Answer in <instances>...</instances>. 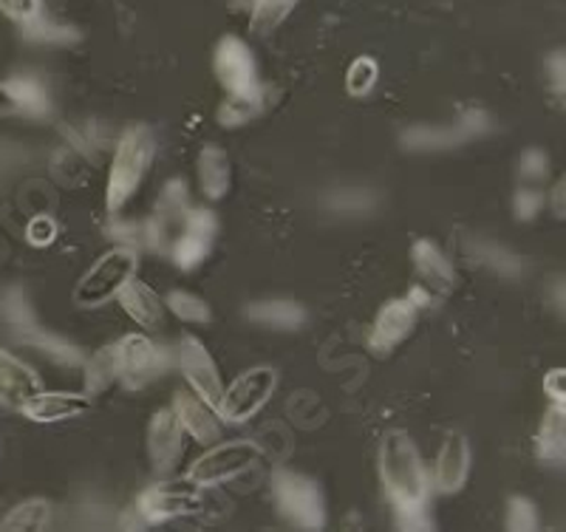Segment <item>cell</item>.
Here are the masks:
<instances>
[{
    "label": "cell",
    "mask_w": 566,
    "mask_h": 532,
    "mask_svg": "<svg viewBox=\"0 0 566 532\" xmlns=\"http://www.w3.org/2000/svg\"><path fill=\"white\" fill-rule=\"evenodd\" d=\"M473 258H479L482 263H488L490 270H495L504 278H518L522 275V261L513 255L510 250L499 244H476L473 247Z\"/></svg>",
    "instance_id": "obj_33"
},
{
    "label": "cell",
    "mask_w": 566,
    "mask_h": 532,
    "mask_svg": "<svg viewBox=\"0 0 566 532\" xmlns=\"http://www.w3.org/2000/svg\"><path fill=\"white\" fill-rule=\"evenodd\" d=\"M199 181L207 199H224L232 185L230 156L224 148L207 145L199 154Z\"/></svg>",
    "instance_id": "obj_22"
},
{
    "label": "cell",
    "mask_w": 566,
    "mask_h": 532,
    "mask_svg": "<svg viewBox=\"0 0 566 532\" xmlns=\"http://www.w3.org/2000/svg\"><path fill=\"white\" fill-rule=\"evenodd\" d=\"M116 357V377L128 392H139L156 377L168 372L170 354L145 334H125L123 341L114 346Z\"/></svg>",
    "instance_id": "obj_4"
},
{
    "label": "cell",
    "mask_w": 566,
    "mask_h": 532,
    "mask_svg": "<svg viewBox=\"0 0 566 532\" xmlns=\"http://www.w3.org/2000/svg\"><path fill=\"white\" fill-rule=\"evenodd\" d=\"M247 317L277 332H295L306 323V309L295 301H261L247 309Z\"/></svg>",
    "instance_id": "obj_24"
},
{
    "label": "cell",
    "mask_w": 566,
    "mask_h": 532,
    "mask_svg": "<svg viewBox=\"0 0 566 532\" xmlns=\"http://www.w3.org/2000/svg\"><path fill=\"white\" fill-rule=\"evenodd\" d=\"M3 85H7L9 96H12L18 111H23V114L45 116L49 114V108H52L43 83H40L38 77H32V74H14V77Z\"/></svg>",
    "instance_id": "obj_26"
},
{
    "label": "cell",
    "mask_w": 566,
    "mask_h": 532,
    "mask_svg": "<svg viewBox=\"0 0 566 532\" xmlns=\"http://www.w3.org/2000/svg\"><path fill=\"white\" fill-rule=\"evenodd\" d=\"M301 0H250V29L255 34H270L295 12Z\"/></svg>",
    "instance_id": "obj_28"
},
{
    "label": "cell",
    "mask_w": 566,
    "mask_h": 532,
    "mask_svg": "<svg viewBox=\"0 0 566 532\" xmlns=\"http://www.w3.org/2000/svg\"><path fill=\"white\" fill-rule=\"evenodd\" d=\"M413 323H417V306L411 301H388L377 312V321L368 334V348L374 354H388L411 334Z\"/></svg>",
    "instance_id": "obj_14"
},
{
    "label": "cell",
    "mask_w": 566,
    "mask_h": 532,
    "mask_svg": "<svg viewBox=\"0 0 566 532\" xmlns=\"http://www.w3.org/2000/svg\"><path fill=\"white\" fill-rule=\"evenodd\" d=\"M216 236H219V219L210 210H205V207H196V210L190 207L179 236L174 238V244L168 250L170 258H174L179 270H196L210 255L212 247H216Z\"/></svg>",
    "instance_id": "obj_9"
},
{
    "label": "cell",
    "mask_w": 566,
    "mask_h": 532,
    "mask_svg": "<svg viewBox=\"0 0 566 532\" xmlns=\"http://www.w3.org/2000/svg\"><path fill=\"white\" fill-rule=\"evenodd\" d=\"M380 476L386 493L397 510L399 530H431L424 515L428 501V473L422 456L406 430H391L380 445Z\"/></svg>",
    "instance_id": "obj_1"
},
{
    "label": "cell",
    "mask_w": 566,
    "mask_h": 532,
    "mask_svg": "<svg viewBox=\"0 0 566 532\" xmlns=\"http://www.w3.org/2000/svg\"><path fill=\"white\" fill-rule=\"evenodd\" d=\"M264 103H252V100H239V96H230L219 111V119L224 128H239V125L250 123L252 116L261 111Z\"/></svg>",
    "instance_id": "obj_37"
},
{
    "label": "cell",
    "mask_w": 566,
    "mask_h": 532,
    "mask_svg": "<svg viewBox=\"0 0 566 532\" xmlns=\"http://www.w3.org/2000/svg\"><path fill=\"white\" fill-rule=\"evenodd\" d=\"M272 490L281 515L301 530H323L326 526V501L315 481L292 470H277L272 476Z\"/></svg>",
    "instance_id": "obj_3"
},
{
    "label": "cell",
    "mask_w": 566,
    "mask_h": 532,
    "mask_svg": "<svg viewBox=\"0 0 566 532\" xmlns=\"http://www.w3.org/2000/svg\"><path fill=\"white\" fill-rule=\"evenodd\" d=\"M261 462V448L255 442H224L199 456L190 470L187 481H193L196 488H216L230 479H239L247 470Z\"/></svg>",
    "instance_id": "obj_7"
},
{
    "label": "cell",
    "mask_w": 566,
    "mask_h": 532,
    "mask_svg": "<svg viewBox=\"0 0 566 532\" xmlns=\"http://www.w3.org/2000/svg\"><path fill=\"white\" fill-rule=\"evenodd\" d=\"M544 394H547L553 403H566V372L564 368H553V372L544 377Z\"/></svg>",
    "instance_id": "obj_42"
},
{
    "label": "cell",
    "mask_w": 566,
    "mask_h": 532,
    "mask_svg": "<svg viewBox=\"0 0 566 532\" xmlns=\"http://www.w3.org/2000/svg\"><path fill=\"white\" fill-rule=\"evenodd\" d=\"M165 303H168L170 312H174L176 317H181L185 323H207L212 317L210 306H207L199 295H190V292H170Z\"/></svg>",
    "instance_id": "obj_34"
},
{
    "label": "cell",
    "mask_w": 566,
    "mask_h": 532,
    "mask_svg": "<svg viewBox=\"0 0 566 532\" xmlns=\"http://www.w3.org/2000/svg\"><path fill=\"white\" fill-rule=\"evenodd\" d=\"M20 343H27V346H34L38 352H43L45 357L54 359V363H60V366H80L83 363V348H77L74 343L63 341V337H57V334L52 332H43V328H34V332H29L27 337Z\"/></svg>",
    "instance_id": "obj_27"
},
{
    "label": "cell",
    "mask_w": 566,
    "mask_h": 532,
    "mask_svg": "<svg viewBox=\"0 0 566 532\" xmlns=\"http://www.w3.org/2000/svg\"><path fill=\"white\" fill-rule=\"evenodd\" d=\"M277 374L275 368L258 366L250 372L241 374L239 379H232V385L227 392H221L219 397V417L230 425H241L247 419H252L258 410L270 403L272 392H275Z\"/></svg>",
    "instance_id": "obj_8"
},
{
    "label": "cell",
    "mask_w": 566,
    "mask_h": 532,
    "mask_svg": "<svg viewBox=\"0 0 566 532\" xmlns=\"http://www.w3.org/2000/svg\"><path fill=\"white\" fill-rule=\"evenodd\" d=\"M181 437H185V430H181L174 410H156L148 425V453L159 473H168V470L176 468L181 456Z\"/></svg>",
    "instance_id": "obj_15"
},
{
    "label": "cell",
    "mask_w": 566,
    "mask_h": 532,
    "mask_svg": "<svg viewBox=\"0 0 566 532\" xmlns=\"http://www.w3.org/2000/svg\"><path fill=\"white\" fill-rule=\"evenodd\" d=\"M179 368L181 374H185L187 383H190V388H193L207 405L216 408L224 388H221V377H219V368H216V359H212L210 352L201 346V341H196V337H185V341H181Z\"/></svg>",
    "instance_id": "obj_13"
},
{
    "label": "cell",
    "mask_w": 566,
    "mask_h": 532,
    "mask_svg": "<svg viewBox=\"0 0 566 532\" xmlns=\"http://www.w3.org/2000/svg\"><path fill=\"white\" fill-rule=\"evenodd\" d=\"M0 513H3V501H0Z\"/></svg>",
    "instance_id": "obj_46"
},
{
    "label": "cell",
    "mask_w": 566,
    "mask_h": 532,
    "mask_svg": "<svg viewBox=\"0 0 566 532\" xmlns=\"http://www.w3.org/2000/svg\"><path fill=\"white\" fill-rule=\"evenodd\" d=\"M114 377H116L114 346L103 348V352H97L88 363H85V392L88 394L105 392Z\"/></svg>",
    "instance_id": "obj_30"
},
{
    "label": "cell",
    "mask_w": 566,
    "mask_h": 532,
    "mask_svg": "<svg viewBox=\"0 0 566 532\" xmlns=\"http://www.w3.org/2000/svg\"><path fill=\"white\" fill-rule=\"evenodd\" d=\"M470 473V448L462 434H448L437 456V488L442 493H457L464 488Z\"/></svg>",
    "instance_id": "obj_19"
},
{
    "label": "cell",
    "mask_w": 566,
    "mask_h": 532,
    "mask_svg": "<svg viewBox=\"0 0 566 532\" xmlns=\"http://www.w3.org/2000/svg\"><path fill=\"white\" fill-rule=\"evenodd\" d=\"M564 69H566V58L564 52H555L553 58L547 60V71H549V85L558 96H564Z\"/></svg>",
    "instance_id": "obj_43"
},
{
    "label": "cell",
    "mask_w": 566,
    "mask_h": 532,
    "mask_svg": "<svg viewBox=\"0 0 566 532\" xmlns=\"http://www.w3.org/2000/svg\"><path fill=\"white\" fill-rule=\"evenodd\" d=\"M547 167H549V161H547V154H544V150H538V148H533V150H527V154L522 156V176L524 179H541V176L547 174Z\"/></svg>",
    "instance_id": "obj_41"
},
{
    "label": "cell",
    "mask_w": 566,
    "mask_h": 532,
    "mask_svg": "<svg viewBox=\"0 0 566 532\" xmlns=\"http://www.w3.org/2000/svg\"><path fill=\"white\" fill-rule=\"evenodd\" d=\"M136 510H139L142 521L148 524H161V521L181 519V515H193L201 510V496L199 490L190 484H156V488L145 490L136 501Z\"/></svg>",
    "instance_id": "obj_11"
},
{
    "label": "cell",
    "mask_w": 566,
    "mask_h": 532,
    "mask_svg": "<svg viewBox=\"0 0 566 532\" xmlns=\"http://www.w3.org/2000/svg\"><path fill=\"white\" fill-rule=\"evenodd\" d=\"M490 131V116L484 111H468V114L459 119L453 128H411L402 136V145L408 150H448L457 148V145H464L473 136H482Z\"/></svg>",
    "instance_id": "obj_12"
},
{
    "label": "cell",
    "mask_w": 566,
    "mask_h": 532,
    "mask_svg": "<svg viewBox=\"0 0 566 532\" xmlns=\"http://www.w3.org/2000/svg\"><path fill=\"white\" fill-rule=\"evenodd\" d=\"M328 207L337 212H366L377 205V196L368 190H357V187H346V190H337L328 196Z\"/></svg>",
    "instance_id": "obj_35"
},
{
    "label": "cell",
    "mask_w": 566,
    "mask_h": 532,
    "mask_svg": "<svg viewBox=\"0 0 566 532\" xmlns=\"http://www.w3.org/2000/svg\"><path fill=\"white\" fill-rule=\"evenodd\" d=\"M154 154L156 142L148 125H130L123 139H119V145H116L114 161H111L108 190H105V201H108L111 212L123 210L130 196L139 190L142 179H145L150 161H154Z\"/></svg>",
    "instance_id": "obj_2"
},
{
    "label": "cell",
    "mask_w": 566,
    "mask_h": 532,
    "mask_svg": "<svg viewBox=\"0 0 566 532\" xmlns=\"http://www.w3.org/2000/svg\"><path fill=\"white\" fill-rule=\"evenodd\" d=\"M174 414L176 419H179L181 430H187L196 442L210 445L221 439V425L219 419H216V410H212V405H207L199 394H176Z\"/></svg>",
    "instance_id": "obj_17"
},
{
    "label": "cell",
    "mask_w": 566,
    "mask_h": 532,
    "mask_svg": "<svg viewBox=\"0 0 566 532\" xmlns=\"http://www.w3.org/2000/svg\"><path fill=\"white\" fill-rule=\"evenodd\" d=\"M52 519V507L43 499H29L23 504H18L12 513L3 515L0 521V530H43Z\"/></svg>",
    "instance_id": "obj_29"
},
{
    "label": "cell",
    "mask_w": 566,
    "mask_h": 532,
    "mask_svg": "<svg viewBox=\"0 0 566 532\" xmlns=\"http://www.w3.org/2000/svg\"><path fill=\"white\" fill-rule=\"evenodd\" d=\"M190 210V199H187L185 181H168L159 196L156 212L145 225V244L156 252H168L174 238L179 236L185 216Z\"/></svg>",
    "instance_id": "obj_10"
},
{
    "label": "cell",
    "mask_w": 566,
    "mask_h": 532,
    "mask_svg": "<svg viewBox=\"0 0 566 532\" xmlns=\"http://www.w3.org/2000/svg\"><path fill=\"white\" fill-rule=\"evenodd\" d=\"M535 450L544 462L560 465L564 462L566 450V410L560 403L549 405V410L544 414L538 425V434H535Z\"/></svg>",
    "instance_id": "obj_23"
},
{
    "label": "cell",
    "mask_w": 566,
    "mask_h": 532,
    "mask_svg": "<svg viewBox=\"0 0 566 532\" xmlns=\"http://www.w3.org/2000/svg\"><path fill=\"white\" fill-rule=\"evenodd\" d=\"M23 38L32 40V43H49V45H65V43H77L80 32L74 27H63V23H54L49 14L32 23V27L23 29Z\"/></svg>",
    "instance_id": "obj_31"
},
{
    "label": "cell",
    "mask_w": 566,
    "mask_h": 532,
    "mask_svg": "<svg viewBox=\"0 0 566 532\" xmlns=\"http://www.w3.org/2000/svg\"><path fill=\"white\" fill-rule=\"evenodd\" d=\"M0 12L14 20V23H20V29L32 27L45 14L43 0H0Z\"/></svg>",
    "instance_id": "obj_36"
},
{
    "label": "cell",
    "mask_w": 566,
    "mask_h": 532,
    "mask_svg": "<svg viewBox=\"0 0 566 532\" xmlns=\"http://www.w3.org/2000/svg\"><path fill=\"white\" fill-rule=\"evenodd\" d=\"M14 111H18V105H14V100L9 96L7 85L0 83V116H9V114H14Z\"/></svg>",
    "instance_id": "obj_44"
},
{
    "label": "cell",
    "mask_w": 566,
    "mask_h": 532,
    "mask_svg": "<svg viewBox=\"0 0 566 532\" xmlns=\"http://www.w3.org/2000/svg\"><path fill=\"white\" fill-rule=\"evenodd\" d=\"M212 65H216V77L230 91V96L264 103V88H261V80H258V63L244 40L232 38V34L221 38V43L216 45Z\"/></svg>",
    "instance_id": "obj_6"
},
{
    "label": "cell",
    "mask_w": 566,
    "mask_h": 532,
    "mask_svg": "<svg viewBox=\"0 0 566 532\" xmlns=\"http://www.w3.org/2000/svg\"><path fill=\"white\" fill-rule=\"evenodd\" d=\"M411 261L417 275L422 278L433 292H451L453 283H457V270H453L451 258L444 255L433 241L422 238L411 247Z\"/></svg>",
    "instance_id": "obj_20"
},
{
    "label": "cell",
    "mask_w": 566,
    "mask_h": 532,
    "mask_svg": "<svg viewBox=\"0 0 566 532\" xmlns=\"http://www.w3.org/2000/svg\"><path fill=\"white\" fill-rule=\"evenodd\" d=\"M40 377L32 368L9 354L7 348H0V403L7 408H23L34 394H40Z\"/></svg>",
    "instance_id": "obj_16"
},
{
    "label": "cell",
    "mask_w": 566,
    "mask_h": 532,
    "mask_svg": "<svg viewBox=\"0 0 566 532\" xmlns=\"http://www.w3.org/2000/svg\"><path fill=\"white\" fill-rule=\"evenodd\" d=\"M0 317L7 321V326L12 328L18 341H23L29 332L38 328V317H34L32 303H29L27 289L23 286L3 289V295H0Z\"/></svg>",
    "instance_id": "obj_25"
},
{
    "label": "cell",
    "mask_w": 566,
    "mask_h": 532,
    "mask_svg": "<svg viewBox=\"0 0 566 532\" xmlns=\"http://www.w3.org/2000/svg\"><path fill=\"white\" fill-rule=\"evenodd\" d=\"M134 272L136 252L130 247H116L85 272V278L74 289V301L80 306H103L134 278Z\"/></svg>",
    "instance_id": "obj_5"
},
{
    "label": "cell",
    "mask_w": 566,
    "mask_h": 532,
    "mask_svg": "<svg viewBox=\"0 0 566 532\" xmlns=\"http://www.w3.org/2000/svg\"><path fill=\"white\" fill-rule=\"evenodd\" d=\"M91 408V399L85 394H49L40 392L23 405V417L32 419V423H63V419L83 417L85 410Z\"/></svg>",
    "instance_id": "obj_18"
},
{
    "label": "cell",
    "mask_w": 566,
    "mask_h": 532,
    "mask_svg": "<svg viewBox=\"0 0 566 532\" xmlns=\"http://www.w3.org/2000/svg\"><path fill=\"white\" fill-rule=\"evenodd\" d=\"M377 77H380V65H377V60L357 58L352 65H348L346 91L352 96H368L374 85H377Z\"/></svg>",
    "instance_id": "obj_32"
},
{
    "label": "cell",
    "mask_w": 566,
    "mask_h": 532,
    "mask_svg": "<svg viewBox=\"0 0 566 532\" xmlns=\"http://www.w3.org/2000/svg\"><path fill=\"white\" fill-rule=\"evenodd\" d=\"M507 526L515 532H530L538 526V515H535V504L527 499H513L507 504Z\"/></svg>",
    "instance_id": "obj_38"
},
{
    "label": "cell",
    "mask_w": 566,
    "mask_h": 532,
    "mask_svg": "<svg viewBox=\"0 0 566 532\" xmlns=\"http://www.w3.org/2000/svg\"><path fill=\"white\" fill-rule=\"evenodd\" d=\"M57 238V225L52 216H34L27 227V241L32 247H49Z\"/></svg>",
    "instance_id": "obj_39"
},
{
    "label": "cell",
    "mask_w": 566,
    "mask_h": 532,
    "mask_svg": "<svg viewBox=\"0 0 566 532\" xmlns=\"http://www.w3.org/2000/svg\"><path fill=\"white\" fill-rule=\"evenodd\" d=\"M513 205H515V216H518V219H522V221H530V219H535V216H538V212H541V205H544V196H541L538 190H530V187H522V190L515 192Z\"/></svg>",
    "instance_id": "obj_40"
},
{
    "label": "cell",
    "mask_w": 566,
    "mask_h": 532,
    "mask_svg": "<svg viewBox=\"0 0 566 532\" xmlns=\"http://www.w3.org/2000/svg\"><path fill=\"white\" fill-rule=\"evenodd\" d=\"M558 216H564V179L558 181Z\"/></svg>",
    "instance_id": "obj_45"
},
{
    "label": "cell",
    "mask_w": 566,
    "mask_h": 532,
    "mask_svg": "<svg viewBox=\"0 0 566 532\" xmlns=\"http://www.w3.org/2000/svg\"><path fill=\"white\" fill-rule=\"evenodd\" d=\"M116 295H119V303H123L125 312H128L139 326L145 328L161 326V321H165V303L159 301V295H156L148 283L134 281V278H130V281L125 283Z\"/></svg>",
    "instance_id": "obj_21"
}]
</instances>
